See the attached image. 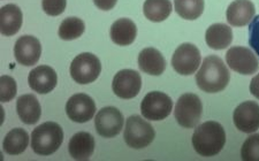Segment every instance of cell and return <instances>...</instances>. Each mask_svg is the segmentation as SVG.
Returning a JSON list of instances; mask_svg holds the SVG:
<instances>
[{
	"label": "cell",
	"instance_id": "cell-15",
	"mask_svg": "<svg viewBox=\"0 0 259 161\" xmlns=\"http://www.w3.org/2000/svg\"><path fill=\"white\" fill-rule=\"evenodd\" d=\"M28 83L31 90L39 93L47 94L54 90L58 84V75L52 67L43 65L33 68L28 76Z\"/></svg>",
	"mask_w": 259,
	"mask_h": 161
},
{
	"label": "cell",
	"instance_id": "cell-17",
	"mask_svg": "<svg viewBox=\"0 0 259 161\" xmlns=\"http://www.w3.org/2000/svg\"><path fill=\"white\" fill-rule=\"evenodd\" d=\"M166 60L164 56L157 48L146 47L142 49L139 55V67L152 76H159L166 70Z\"/></svg>",
	"mask_w": 259,
	"mask_h": 161
},
{
	"label": "cell",
	"instance_id": "cell-19",
	"mask_svg": "<svg viewBox=\"0 0 259 161\" xmlns=\"http://www.w3.org/2000/svg\"><path fill=\"white\" fill-rule=\"evenodd\" d=\"M68 151L75 160H89L95 152L94 136L87 131L75 134L69 140Z\"/></svg>",
	"mask_w": 259,
	"mask_h": 161
},
{
	"label": "cell",
	"instance_id": "cell-2",
	"mask_svg": "<svg viewBox=\"0 0 259 161\" xmlns=\"http://www.w3.org/2000/svg\"><path fill=\"white\" fill-rule=\"evenodd\" d=\"M226 144V133L219 122L207 121L196 128L193 135V146L199 155L214 156L223 151Z\"/></svg>",
	"mask_w": 259,
	"mask_h": 161
},
{
	"label": "cell",
	"instance_id": "cell-18",
	"mask_svg": "<svg viewBox=\"0 0 259 161\" xmlns=\"http://www.w3.org/2000/svg\"><path fill=\"white\" fill-rule=\"evenodd\" d=\"M23 15L20 7L7 4L0 10V31L4 36H14L22 27Z\"/></svg>",
	"mask_w": 259,
	"mask_h": 161
},
{
	"label": "cell",
	"instance_id": "cell-22",
	"mask_svg": "<svg viewBox=\"0 0 259 161\" xmlns=\"http://www.w3.org/2000/svg\"><path fill=\"white\" fill-rule=\"evenodd\" d=\"M207 46L212 49H225L233 42L232 28L224 23H214L207 28L205 34Z\"/></svg>",
	"mask_w": 259,
	"mask_h": 161
},
{
	"label": "cell",
	"instance_id": "cell-9",
	"mask_svg": "<svg viewBox=\"0 0 259 161\" xmlns=\"http://www.w3.org/2000/svg\"><path fill=\"white\" fill-rule=\"evenodd\" d=\"M123 115L115 107H104L96 115L95 126L97 133L104 138H113L118 136L123 127Z\"/></svg>",
	"mask_w": 259,
	"mask_h": 161
},
{
	"label": "cell",
	"instance_id": "cell-30",
	"mask_svg": "<svg viewBox=\"0 0 259 161\" xmlns=\"http://www.w3.org/2000/svg\"><path fill=\"white\" fill-rule=\"evenodd\" d=\"M249 44L259 57V15L254 16L249 26Z\"/></svg>",
	"mask_w": 259,
	"mask_h": 161
},
{
	"label": "cell",
	"instance_id": "cell-7",
	"mask_svg": "<svg viewBox=\"0 0 259 161\" xmlns=\"http://www.w3.org/2000/svg\"><path fill=\"white\" fill-rule=\"evenodd\" d=\"M173 101L164 92L152 91L143 98L141 104V113L149 121H161L172 112Z\"/></svg>",
	"mask_w": 259,
	"mask_h": 161
},
{
	"label": "cell",
	"instance_id": "cell-23",
	"mask_svg": "<svg viewBox=\"0 0 259 161\" xmlns=\"http://www.w3.org/2000/svg\"><path fill=\"white\" fill-rule=\"evenodd\" d=\"M29 135L22 128H14L8 133L3 142L4 151L11 155H19L27 150Z\"/></svg>",
	"mask_w": 259,
	"mask_h": 161
},
{
	"label": "cell",
	"instance_id": "cell-20",
	"mask_svg": "<svg viewBox=\"0 0 259 161\" xmlns=\"http://www.w3.org/2000/svg\"><path fill=\"white\" fill-rule=\"evenodd\" d=\"M16 111L21 121L26 125H35L41 115L38 99L33 94H23L16 101Z\"/></svg>",
	"mask_w": 259,
	"mask_h": 161
},
{
	"label": "cell",
	"instance_id": "cell-8",
	"mask_svg": "<svg viewBox=\"0 0 259 161\" xmlns=\"http://www.w3.org/2000/svg\"><path fill=\"white\" fill-rule=\"evenodd\" d=\"M200 61H202V57H200L199 49L191 43L180 45L172 57L174 70L183 76L195 74L200 66Z\"/></svg>",
	"mask_w": 259,
	"mask_h": 161
},
{
	"label": "cell",
	"instance_id": "cell-27",
	"mask_svg": "<svg viewBox=\"0 0 259 161\" xmlns=\"http://www.w3.org/2000/svg\"><path fill=\"white\" fill-rule=\"evenodd\" d=\"M241 158L244 161H259V134L245 139L241 148Z\"/></svg>",
	"mask_w": 259,
	"mask_h": 161
},
{
	"label": "cell",
	"instance_id": "cell-11",
	"mask_svg": "<svg viewBox=\"0 0 259 161\" xmlns=\"http://www.w3.org/2000/svg\"><path fill=\"white\" fill-rule=\"evenodd\" d=\"M112 89L115 96L122 99H133L142 89V77L134 69H122L115 74L112 82Z\"/></svg>",
	"mask_w": 259,
	"mask_h": 161
},
{
	"label": "cell",
	"instance_id": "cell-5",
	"mask_svg": "<svg viewBox=\"0 0 259 161\" xmlns=\"http://www.w3.org/2000/svg\"><path fill=\"white\" fill-rule=\"evenodd\" d=\"M202 113L203 104L197 94L185 93L177 101L174 117L180 126L187 129H193L199 123Z\"/></svg>",
	"mask_w": 259,
	"mask_h": 161
},
{
	"label": "cell",
	"instance_id": "cell-26",
	"mask_svg": "<svg viewBox=\"0 0 259 161\" xmlns=\"http://www.w3.org/2000/svg\"><path fill=\"white\" fill-rule=\"evenodd\" d=\"M85 30V24L78 18H70L65 19L61 22L59 27V37L64 40H74L81 37Z\"/></svg>",
	"mask_w": 259,
	"mask_h": 161
},
{
	"label": "cell",
	"instance_id": "cell-32",
	"mask_svg": "<svg viewBox=\"0 0 259 161\" xmlns=\"http://www.w3.org/2000/svg\"><path fill=\"white\" fill-rule=\"evenodd\" d=\"M249 89L250 92L252 93V96L259 99V74H257V75L252 78L251 82H250Z\"/></svg>",
	"mask_w": 259,
	"mask_h": 161
},
{
	"label": "cell",
	"instance_id": "cell-6",
	"mask_svg": "<svg viewBox=\"0 0 259 161\" xmlns=\"http://www.w3.org/2000/svg\"><path fill=\"white\" fill-rule=\"evenodd\" d=\"M102 72V64L93 53L84 52L75 57L70 65V76L78 84H89L97 80Z\"/></svg>",
	"mask_w": 259,
	"mask_h": 161
},
{
	"label": "cell",
	"instance_id": "cell-10",
	"mask_svg": "<svg viewBox=\"0 0 259 161\" xmlns=\"http://www.w3.org/2000/svg\"><path fill=\"white\" fill-rule=\"evenodd\" d=\"M226 63L229 68L242 75H252L259 68L257 57L251 49L243 46H234L226 53Z\"/></svg>",
	"mask_w": 259,
	"mask_h": 161
},
{
	"label": "cell",
	"instance_id": "cell-14",
	"mask_svg": "<svg viewBox=\"0 0 259 161\" xmlns=\"http://www.w3.org/2000/svg\"><path fill=\"white\" fill-rule=\"evenodd\" d=\"M41 55L39 40L33 36H21L16 40L14 46V56L16 61L22 66H33L38 63Z\"/></svg>",
	"mask_w": 259,
	"mask_h": 161
},
{
	"label": "cell",
	"instance_id": "cell-29",
	"mask_svg": "<svg viewBox=\"0 0 259 161\" xmlns=\"http://www.w3.org/2000/svg\"><path fill=\"white\" fill-rule=\"evenodd\" d=\"M67 0H41L43 11L50 16H58L66 10Z\"/></svg>",
	"mask_w": 259,
	"mask_h": 161
},
{
	"label": "cell",
	"instance_id": "cell-12",
	"mask_svg": "<svg viewBox=\"0 0 259 161\" xmlns=\"http://www.w3.org/2000/svg\"><path fill=\"white\" fill-rule=\"evenodd\" d=\"M234 125L242 133L252 134L259 129V105L248 100L236 107L233 114Z\"/></svg>",
	"mask_w": 259,
	"mask_h": 161
},
{
	"label": "cell",
	"instance_id": "cell-24",
	"mask_svg": "<svg viewBox=\"0 0 259 161\" xmlns=\"http://www.w3.org/2000/svg\"><path fill=\"white\" fill-rule=\"evenodd\" d=\"M170 0H145L143 13L145 18L152 22H162L172 13Z\"/></svg>",
	"mask_w": 259,
	"mask_h": 161
},
{
	"label": "cell",
	"instance_id": "cell-21",
	"mask_svg": "<svg viewBox=\"0 0 259 161\" xmlns=\"http://www.w3.org/2000/svg\"><path fill=\"white\" fill-rule=\"evenodd\" d=\"M111 39L119 46H128L137 36V27L131 19H119L111 27Z\"/></svg>",
	"mask_w": 259,
	"mask_h": 161
},
{
	"label": "cell",
	"instance_id": "cell-13",
	"mask_svg": "<svg viewBox=\"0 0 259 161\" xmlns=\"http://www.w3.org/2000/svg\"><path fill=\"white\" fill-rule=\"evenodd\" d=\"M66 113L74 122L85 123L94 118L96 104L94 99L85 93H76L68 99Z\"/></svg>",
	"mask_w": 259,
	"mask_h": 161
},
{
	"label": "cell",
	"instance_id": "cell-31",
	"mask_svg": "<svg viewBox=\"0 0 259 161\" xmlns=\"http://www.w3.org/2000/svg\"><path fill=\"white\" fill-rule=\"evenodd\" d=\"M118 0H94V4L102 11H111Z\"/></svg>",
	"mask_w": 259,
	"mask_h": 161
},
{
	"label": "cell",
	"instance_id": "cell-3",
	"mask_svg": "<svg viewBox=\"0 0 259 161\" xmlns=\"http://www.w3.org/2000/svg\"><path fill=\"white\" fill-rule=\"evenodd\" d=\"M64 140V130L56 122H45L31 134V147L36 154L50 155L59 150Z\"/></svg>",
	"mask_w": 259,
	"mask_h": 161
},
{
	"label": "cell",
	"instance_id": "cell-25",
	"mask_svg": "<svg viewBox=\"0 0 259 161\" xmlns=\"http://www.w3.org/2000/svg\"><path fill=\"white\" fill-rule=\"evenodd\" d=\"M175 11L182 19L194 21L204 12V0H174Z\"/></svg>",
	"mask_w": 259,
	"mask_h": 161
},
{
	"label": "cell",
	"instance_id": "cell-1",
	"mask_svg": "<svg viewBox=\"0 0 259 161\" xmlns=\"http://www.w3.org/2000/svg\"><path fill=\"white\" fill-rule=\"evenodd\" d=\"M231 74L223 59L217 56H208L200 65L196 74V82L198 88L207 93H218L226 89Z\"/></svg>",
	"mask_w": 259,
	"mask_h": 161
},
{
	"label": "cell",
	"instance_id": "cell-4",
	"mask_svg": "<svg viewBox=\"0 0 259 161\" xmlns=\"http://www.w3.org/2000/svg\"><path fill=\"white\" fill-rule=\"evenodd\" d=\"M154 137H156V131L144 119L139 115H133L127 119L123 138L129 147L135 150L144 148L153 142Z\"/></svg>",
	"mask_w": 259,
	"mask_h": 161
},
{
	"label": "cell",
	"instance_id": "cell-28",
	"mask_svg": "<svg viewBox=\"0 0 259 161\" xmlns=\"http://www.w3.org/2000/svg\"><path fill=\"white\" fill-rule=\"evenodd\" d=\"M16 82L13 77L4 75L0 78V100L2 102H8L16 96Z\"/></svg>",
	"mask_w": 259,
	"mask_h": 161
},
{
	"label": "cell",
	"instance_id": "cell-16",
	"mask_svg": "<svg viewBox=\"0 0 259 161\" xmlns=\"http://www.w3.org/2000/svg\"><path fill=\"white\" fill-rule=\"evenodd\" d=\"M256 7L251 0H234L227 8L226 18L232 27H244L252 21Z\"/></svg>",
	"mask_w": 259,
	"mask_h": 161
}]
</instances>
